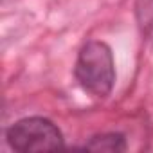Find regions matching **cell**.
Returning <instances> with one entry per match:
<instances>
[{
	"label": "cell",
	"mask_w": 153,
	"mask_h": 153,
	"mask_svg": "<svg viewBox=\"0 0 153 153\" xmlns=\"http://www.w3.org/2000/svg\"><path fill=\"white\" fill-rule=\"evenodd\" d=\"M135 9L140 25L149 31L153 27V0H137Z\"/></svg>",
	"instance_id": "obj_4"
},
{
	"label": "cell",
	"mask_w": 153,
	"mask_h": 153,
	"mask_svg": "<svg viewBox=\"0 0 153 153\" xmlns=\"http://www.w3.org/2000/svg\"><path fill=\"white\" fill-rule=\"evenodd\" d=\"M7 144L16 151H49L63 148L61 130L47 117H25L9 126L6 133Z\"/></svg>",
	"instance_id": "obj_2"
},
{
	"label": "cell",
	"mask_w": 153,
	"mask_h": 153,
	"mask_svg": "<svg viewBox=\"0 0 153 153\" xmlns=\"http://www.w3.org/2000/svg\"><path fill=\"white\" fill-rule=\"evenodd\" d=\"M74 74L85 92L96 97H106L115 83L112 49L99 40L87 42L78 54Z\"/></svg>",
	"instance_id": "obj_1"
},
{
	"label": "cell",
	"mask_w": 153,
	"mask_h": 153,
	"mask_svg": "<svg viewBox=\"0 0 153 153\" xmlns=\"http://www.w3.org/2000/svg\"><path fill=\"white\" fill-rule=\"evenodd\" d=\"M83 148L94 149V151H124L126 149V139L123 133H115V131L97 133Z\"/></svg>",
	"instance_id": "obj_3"
}]
</instances>
